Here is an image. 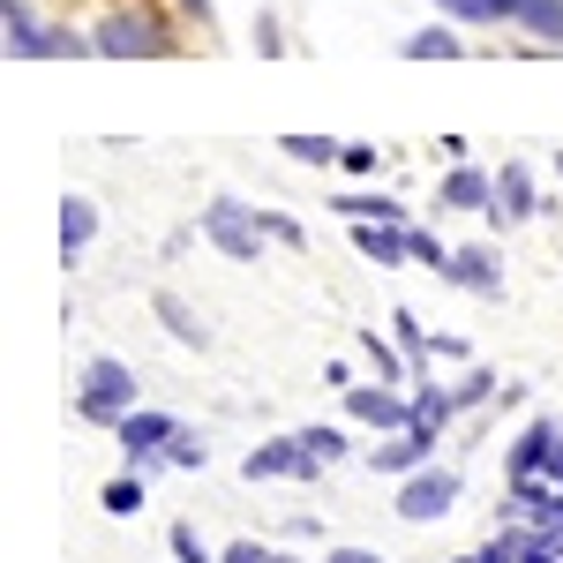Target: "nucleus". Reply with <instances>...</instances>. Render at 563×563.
<instances>
[{"mask_svg":"<svg viewBox=\"0 0 563 563\" xmlns=\"http://www.w3.org/2000/svg\"><path fill=\"white\" fill-rule=\"evenodd\" d=\"M135 406H143V376H135L129 361L90 353L84 368H76V413H84L90 429H121Z\"/></svg>","mask_w":563,"mask_h":563,"instance_id":"nucleus-1","label":"nucleus"},{"mask_svg":"<svg viewBox=\"0 0 563 563\" xmlns=\"http://www.w3.org/2000/svg\"><path fill=\"white\" fill-rule=\"evenodd\" d=\"M90 45H98V60H166V53H180L174 23H158L151 8H106L90 23Z\"/></svg>","mask_w":563,"mask_h":563,"instance_id":"nucleus-2","label":"nucleus"},{"mask_svg":"<svg viewBox=\"0 0 563 563\" xmlns=\"http://www.w3.org/2000/svg\"><path fill=\"white\" fill-rule=\"evenodd\" d=\"M196 233H203L225 263H263V249H271L263 211H256V203H241V196H225V188H218L211 203L196 211Z\"/></svg>","mask_w":563,"mask_h":563,"instance_id":"nucleus-3","label":"nucleus"},{"mask_svg":"<svg viewBox=\"0 0 563 563\" xmlns=\"http://www.w3.org/2000/svg\"><path fill=\"white\" fill-rule=\"evenodd\" d=\"M459 496H466V474L459 466H421V474H406V481H390V511L406 526H443L451 511H459Z\"/></svg>","mask_w":563,"mask_h":563,"instance_id":"nucleus-4","label":"nucleus"},{"mask_svg":"<svg viewBox=\"0 0 563 563\" xmlns=\"http://www.w3.org/2000/svg\"><path fill=\"white\" fill-rule=\"evenodd\" d=\"M339 413H346V429L398 435V429H413V384H376V376H361V384H346Z\"/></svg>","mask_w":563,"mask_h":563,"instance_id":"nucleus-5","label":"nucleus"},{"mask_svg":"<svg viewBox=\"0 0 563 563\" xmlns=\"http://www.w3.org/2000/svg\"><path fill=\"white\" fill-rule=\"evenodd\" d=\"M241 481H249V488H256V481H301V488H316V481H323V459L301 443V429L294 435H263L256 451L241 459Z\"/></svg>","mask_w":563,"mask_h":563,"instance_id":"nucleus-6","label":"nucleus"},{"mask_svg":"<svg viewBox=\"0 0 563 563\" xmlns=\"http://www.w3.org/2000/svg\"><path fill=\"white\" fill-rule=\"evenodd\" d=\"M121 466H135V474H158L166 466V451H174V435H180V421L166 413V406H135L129 421H121Z\"/></svg>","mask_w":563,"mask_h":563,"instance_id":"nucleus-7","label":"nucleus"},{"mask_svg":"<svg viewBox=\"0 0 563 563\" xmlns=\"http://www.w3.org/2000/svg\"><path fill=\"white\" fill-rule=\"evenodd\" d=\"M435 211L488 218V211H496V166H481V158H451L443 180H435Z\"/></svg>","mask_w":563,"mask_h":563,"instance_id":"nucleus-8","label":"nucleus"},{"mask_svg":"<svg viewBox=\"0 0 563 563\" xmlns=\"http://www.w3.org/2000/svg\"><path fill=\"white\" fill-rule=\"evenodd\" d=\"M435 443H443V435H429V429L368 435V451H361V466H368V474H384V481H406V474H421V466H435Z\"/></svg>","mask_w":563,"mask_h":563,"instance_id":"nucleus-9","label":"nucleus"},{"mask_svg":"<svg viewBox=\"0 0 563 563\" xmlns=\"http://www.w3.org/2000/svg\"><path fill=\"white\" fill-rule=\"evenodd\" d=\"M533 218H541V180H533L526 158H504V166H496V211L481 218V225L504 233V225H533Z\"/></svg>","mask_w":563,"mask_h":563,"instance_id":"nucleus-10","label":"nucleus"},{"mask_svg":"<svg viewBox=\"0 0 563 563\" xmlns=\"http://www.w3.org/2000/svg\"><path fill=\"white\" fill-rule=\"evenodd\" d=\"M443 278L459 294H474V301H504V256H496V241H459L451 263H443Z\"/></svg>","mask_w":563,"mask_h":563,"instance_id":"nucleus-11","label":"nucleus"},{"mask_svg":"<svg viewBox=\"0 0 563 563\" xmlns=\"http://www.w3.org/2000/svg\"><path fill=\"white\" fill-rule=\"evenodd\" d=\"M556 429H563V421L533 413V421H526V429L511 435V451H504V488H519V481H541L549 451H556Z\"/></svg>","mask_w":563,"mask_h":563,"instance_id":"nucleus-12","label":"nucleus"},{"mask_svg":"<svg viewBox=\"0 0 563 563\" xmlns=\"http://www.w3.org/2000/svg\"><path fill=\"white\" fill-rule=\"evenodd\" d=\"M0 38H8V60H53V23L31 0H0Z\"/></svg>","mask_w":563,"mask_h":563,"instance_id":"nucleus-13","label":"nucleus"},{"mask_svg":"<svg viewBox=\"0 0 563 563\" xmlns=\"http://www.w3.org/2000/svg\"><path fill=\"white\" fill-rule=\"evenodd\" d=\"M331 211L346 218V225H413V211H406L390 188H368V180H361V188H339Z\"/></svg>","mask_w":563,"mask_h":563,"instance_id":"nucleus-14","label":"nucleus"},{"mask_svg":"<svg viewBox=\"0 0 563 563\" xmlns=\"http://www.w3.org/2000/svg\"><path fill=\"white\" fill-rule=\"evenodd\" d=\"M90 241H98V203L68 188V196H60V263L76 271V263L90 256Z\"/></svg>","mask_w":563,"mask_h":563,"instance_id":"nucleus-15","label":"nucleus"},{"mask_svg":"<svg viewBox=\"0 0 563 563\" xmlns=\"http://www.w3.org/2000/svg\"><path fill=\"white\" fill-rule=\"evenodd\" d=\"M353 353L368 361V376H376V384H413V361H406V346H398V339H384L376 323H368V331H353Z\"/></svg>","mask_w":563,"mask_h":563,"instance_id":"nucleus-16","label":"nucleus"},{"mask_svg":"<svg viewBox=\"0 0 563 563\" xmlns=\"http://www.w3.org/2000/svg\"><path fill=\"white\" fill-rule=\"evenodd\" d=\"M398 60H466V31L435 15V23H421V31L398 38Z\"/></svg>","mask_w":563,"mask_h":563,"instance_id":"nucleus-17","label":"nucleus"},{"mask_svg":"<svg viewBox=\"0 0 563 563\" xmlns=\"http://www.w3.org/2000/svg\"><path fill=\"white\" fill-rule=\"evenodd\" d=\"M151 316H158V323H166V331H174V346H211V331H203V316H196V308L180 301L174 286H158V294H151Z\"/></svg>","mask_w":563,"mask_h":563,"instance_id":"nucleus-18","label":"nucleus"},{"mask_svg":"<svg viewBox=\"0 0 563 563\" xmlns=\"http://www.w3.org/2000/svg\"><path fill=\"white\" fill-rule=\"evenodd\" d=\"M459 421V398H451V384H435V376H413V429L443 435Z\"/></svg>","mask_w":563,"mask_h":563,"instance_id":"nucleus-19","label":"nucleus"},{"mask_svg":"<svg viewBox=\"0 0 563 563\" xmlns=\"http://www.w3.org/2000/svg\"><path fill=\"white\" fill-rule=\"evenodd\" d=\"M98 504H106V519H135L143 504H151V474H135V466H121V474L98 488Z\"/></svg>","mask_w":563,"mask_h":563,"instance_id":"nucleus-20","label":"nucleus"},{"mask_svg":"<svg viewBox=\"0 0 563 563\" xmlns=\"http://www.w3.org/2000/svg\"><path fill=\"white\" fill-rule=\"evenodd\" d=\"M519 31L541 45V53H563V0H526V8H519Z\"/></svg>","mask_w":563,"mask_h":563,"instance_id":"nucleus-21","label":"nucleus"},{"mask_svg":"<svg viewBox=\"0 0 563 563\" xmlns=\"http://www.w3.org/2000/svg\"><path fill=\"white\" fill-rule=\"evenodd\" d=\"M384 331L398 339V346H406V361H413V376H421V368L435 361V339L421 331V316H413V308H390V323H384Z\"/></svg>","mask_w":563,"mask_h":563,"instance_id":"nucleus-22","label":"nucleus"},{"mask_svg":"<svg viewBox=\"0 0 563 563\" xmlns=\"http://www.w3.org/2000/svg\"><path fill=\"white\" fill-rule=\"evenodd\" d=\"M278 151H286L294 166H339V158H346L339 135H278Z\"/></svg>","mask_w":563,"mask_h":563,"instance_id":"nucleus-23","label":"nucleus"},{"mask_svg":"<svg viewBox=\"0 0 563 563\" xmlns=\"http://www.w3.org/2000/svg\"><path fill=\"white\" fill-rule=\"evenodd\" d=\"M451 398H459V413H474V406H496V398H504V384H496V368L466 361V376L451 384Z\"/></svg>","mask_w":563,"mask_h":563,"instance_id":"nucleus-24","label":"nucleus"},{"mask_svg":"<svg viewBox=\"0 0 563 563\" xmlns=\"http://www.w3.org/2000/svg\"><path fill=\"white\" fill-rule=\"evenodd\" d=\"M166 466H180V474H203V466H211V435H203V429H188V421H180L174 451H166Z\"/></svg>","mask_w":563,"mask_h":563,"instance_id":"nucleus-25","label":"nucleus"},{"mask_svg":"<svg viewBox=\"0 0 563 563\" xmlns=\"http://www.w3.org/2000/svg\"><path fill=\"white\" fill-rule=\"evenodd\" d=\"M166 556H174V563H218V549L188 519H174V526H166Z\"/></svg>","mask_w":563,"mask_h":563,"instance_id":"nucleus-26","label":"nucleus"},{"mask_svg":"<svg viewBox=\"0 0 563 563\" xmlns=\"http://www.w3.org/2000/svg\"><path fill=\"white\" fill-rule=\"evenodd\" d=\"M301 443L316 451V459H323V466H331V459H346V451H353L339 421H308V429H301Z\"/></svg>","mask_w":563,"mask_h":563,"instance_id":"nucleus-27","label":"nucleus"},{"mask_svg":"<svg viewBox=\"0 0 563 563\" xmlns=\"http://www.w3.org/2000/svg\"><path fill=\"white\" fill-rule=\"evenodd\" d=\"M406 241H413V263H429L435 278H443V263H451V241H443V233H429V225H421V218H413V225H406Z\"/></svg>","mask_w":563,"mask_h":563,"instance_id":"nucleus-28","label":"nucleus"},{"mask_svg":"<svg viewBox=\"0 0 563 563\" xmlns=\"http://www.w3.org/2000/svg\"><path fill=\"white\" fill-rule=\"evenodd\" d=\"M263 233H271V249H308V225L294 211H263Z\"/></svg>","mask_w":563,"mask_h":563,"instance_id":"nucleus-29","label":"nucleus"},{"mask_svg":"<svg viewBox=\"0 0 563 563\" xmlns=\"http://www.w3.org/2000/svg\"><path fill=\"white\" fill-rule=\"evenodd\" d=\"M339 174H346V180H376V174H384V151H376V143H346Z\"/></svg>","mask_w":563,"mask_h":563,"instance_id":"nucleus-30","label":"nucleus"},{"mask_svg":"<svg viewBox=\"0 0 563 563\" xmlns=\"http://www.w3.org/2000/svg\"><path fill=\"white\" fill-rule=\"evenodd\" d=\"M249 38H256V53H263V60H278V53H286V23H278L271 8H256V23H249Z\"/></svg>","mask_w":563,"mask_h":563,"instance_id":"nucleus-31","label":"nucleus"},{"mask_svg":"<svg viewBox=\"0 0 563 563\" xmlns=\"http://www.w3.org/2000/svg\"><path fill=\"white\" fill-rule=\"evenodd\" d=\"M435 15L459 31H488V0H435Z\"/></svg>","mask_w":563,"mask_h":563,"instance_id":"nucleus-32","label":"nucleus"},{"mask_svg":"<svg viewBox=\"0 0 563 563\" xmlns=\"http://www.w3.org/2000/svg\"><path fill=\"white\" fill-rule=\"evenodd\" d=\"M271 556H278V549H271V541H249V533L218 549V563H271Z\"/></svg>","mask_w":563,"mask_h":563,"instance_id":"nucleus-33","label":"nucleus"},{"mask_svg":"<svg viewBox=\"0 0 563 563\" xmlns=\"http://www.w3.org/2000/svg\"><path fill=\"white\" fill-rule=\"evenodd\" d=\"M174 15H180V23H196V31H211V23H218V0H174Z\"/></svg>","mask_w":563,"mask_h":563,"instance_id":"nucleus-34","label":"nucleus"},{"mask_svg":"<svg viewBox=\"0 0 563 563\" xmlns=\"http://www.w3.org/2000/svg\"><path fill=\"white\" fill-rule=\"evenodd\" d=\"M323 563H384V556H376V549H353V541H331Z\"/></svg>","mask_w":563,"mask_h":563,"instance_id":"nucleus-35","label":"nucleus"},{"mask_svg":"<svg viewBox=\"0 0 563 563\" xmlns=\"http://www.w3.org/2000/svg\"><path fill=\"white\" fill-rule=\"evenodd\" d=\"M519 8H526V0H488V31H496V23L519 31Z\"/></svg>","mask_w":563,"mask_h":563,"instance_id":"nucleus-36","label":"nucleus"},{"mask_svg":"<svg viewBox=\"0 0 563 563\" xmlns=\"http://www.w3.org/2000/svg\"><path fill=\"white\" fill-rule=\"evenodd\" d=\"M541 481H549V488H563V429H556V451H549V466H541Z\"/></svg>","mask_w":563,"mask_h":563,"instance_id":"nucleus-37","label":"nucleus"},{"mask_svg":"<svg viewBox=\"0 0 563 563\" xmlns=\"http://www.w3.org/2000/svg\"><path fill=\"white\" fill-rule=\"evenodd\" d=\"M271 563H323V556H301V549H278Z\"/></svg>","mask_w":563,"mask_h":563,"instance_id":"nucleus-38","label":"nucleus"},{"mask_svg":"<svg viewBox=\"0 0 563 563\" xmlns=\"http://www.w3.org/2000/svg\"><path fill=\"white\" fill-rule=\"evenodd\" d=\"M556 180H563V151H556Z\"/></svg>","mask_w":563,"mask_h":563,"instance_id":"nucleus-39","label":"nucleus"},{"mask_svg":"<svg viewBox=\"0 0 563 563\" xmlns=\"http://www.w3.org/2000/svg\"><path fill=\"white\" fill-rule=\"evenodd\" d=\"M166 563H174V556H166Z\"/></svg>","mask_w":563,"mask_h":563,"instance_id":"nucleus-40","label":"nucleus"}]
</instances>
